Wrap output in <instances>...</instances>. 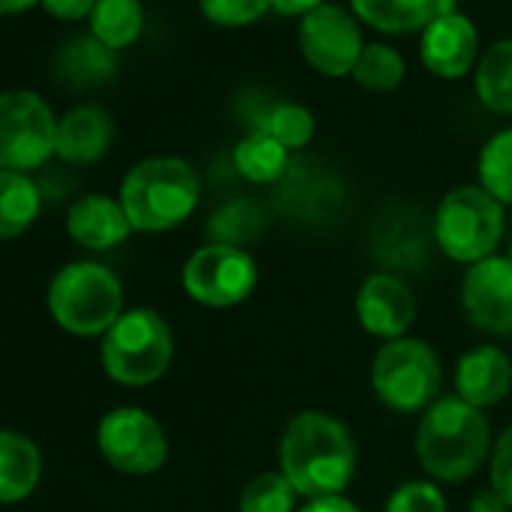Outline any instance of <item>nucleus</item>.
<instances>
[{"label": "nucleus", "mask_w": 512, "mask_h": 512, "mask_svg": "<svg viewBox=\"0 0 512 512\" xmlns=\"http://www.w3.org/2000/svg\"><path fill=\"white\" fill-rule=\"evenodd\" d=\"M281 473L305 497L341 494L356 473V443L344 422L326 413H299L281 440Z\"/></svg>", "instance_id": "obj_1"}, {"label": "nucleus", "mask_w": 512, "mask_h": 512, "mask_svg": "<svg viewBox=\"0 0 512 512\" xmlns=\"http://www.w3.org/2000/svg\"><path fill=\"white\" fill-rule=\"evenodd\" d=\"M491 446L488 419L479 407L452 398H437L419 422L416 455L428 476L461 482L479 470Z\"/></svg>", "instance_id": "obj_2"}, {"label": "nucleus", "mask_w": 512, "mask_h": 512, "mask_svg": "<svg viewBox=\"0 0 512 512\" xmlns=\"http://www.w3.org/2000/svg\"><path fill=\"white\" fill-rule=\"evenodd\" d=\"M199 202V178L181 157H151L121 184V205L139 232H166L184 223Z\"/></svg>", "instance_id": "obj_3"}, {"label": "nucleus", "mask_w": 512, "mask_h": 512, "mask_svg": "<svg viewBox=\"0 0 512 512\" xmlns=\"http://www.w3.org/2000/svg\"><path fill=\"white\" fill-rule=\"evenodd\" d=\"M121 281L100 263H73L49 290V311L73 335H103L121 320Z\"/></svg>", "instance_id": "obj_4"}, {"label": "nucleus", "mask_w": 512, "mask_h": 512, "mask_svg": "<svg viewBox=\"0 0 512 512\" xmlns=\"http://www.w3.org/2000/svg\"><path fill=\"white\" fill-rule=\"evenodd\" d=\"M172 329L157 311L136 308L103 338V368L124 386H148L160 380L172 362Z\"/></svg>", "instance_id": "obj_5"}, {"label": "nucleus", "mask_w": 512, "mask_h": 512, "mask_svg": "<svg viewBox=\"0 0 512 512\" xmlns=\"http://www.w3.org/2000/svg\"><path fill=\"white\" fill-rule=\"evenodd\" d=\"M434 238L449 260L482 263L503 238V205L482 187H458L437 208Z\"/></svg>", "instance_id": "obj_6"}, {"label": "nucleus", "mask_w": 512, "mask_h": 512, "mask_svg": "<svg viewBox=\"0 0 512 512\" xmlns=\"http://www.w3.org/2000/svg\"><path fill=\"white\" fill-rule=\"evenodd\" d=\"M371 383L377 398L395 413L428 410L440 389V359L425 341H386L374 356Z\"/></svg>", "instance_id": "obj_7"}, {"label": "nucleus", "mask_w": 512, "mask_h": 512, "mask_svg": "<svg viewBox=\"0 0 512 512\" xmlns=\"http://www.w3.org/2000/svg\"><path fill=\"white\" fill-rule=\"evenodd\" d=\"M58 121L34 91L0 94V169L31 172L55 154Z\"/></svg>", "instance_id": "obj_8"}, {"label": "nucleus", "mask_w": 512, "mask_h": 512, "mask_svg": "<svg viewBox=\"0 0 512 512\" xmlns=\"http://www.w3.org/2000/svg\"><path fill=\"white\" fill-rule=\"evenodd\" d=\"M184 290L205 308L241 305L256 287V263L241 247L205 244L184 266Z\"/></svg>", "instance_id": "obj_9"}, {"label": "nucleus", "mask_w": 512, "mask_h": 512, "mask_svg": "<svg viewBox=\"0 0 512 512\" xmlns=\"http://www.w3.org/2000/svg\"><path fill=\"white\" fill-rule=\"evenodd\" d=\"M97 443L115 470L133 476L160 470L169 452L160 422L139 407H118L106 413L97 431Z\"/></svg>", "instance_id": "obj_10"}, {"label": "nucleus", "mask_w": 512, "mask_h": 512, "mask_svg": "<svg viewBox=\"0 0 512 512\" xmlns=\"http://www.w3.org/2000/svg\"><path fill=\"white\" fill-rule=\"evenodd\" d=\"M299 43H302L308 64L320 70L323 76L353 73L365 49L356 19L335 4H323L314 13L302 16Z\"/></svg>", "instance_id": "obj_11"}, {"label": "nucleus", "mask_w": 512, "mask_h": 512, "mask_svg": "<svg viewBox=\"0 0 512 512\" xmlns=\"http://www.w3.org/2000/svg\"><path fill=\"white\" fill-rule=\"evenodd\" d=\"M431 241H437L434 229L428 232L425 217L419 211L392 205L374 220L371 256H374L377 266L389 269V275H395V272L413 275V272H422L428 266Z\"/></svg>", "instance_id": "obj_12"}, {"label": "nucleus", "mask_w": 512, "mask_h": 512, "mask_svg": "<svg viewBox=\"0 0 512 512\" xmlns=\"http://www.w3.org/2000/svg\"><path fill=\"white\" fill-rule=\"evenodd\" d=\"M461 305L470 323L488 335H512V260L488 256L473 263L461 284Z\"/></svg>", "instance_id": "obj_13"}, {"label": "nucleus", "mask_w": 512, "mask_h": 512, "mask_svg": "<svg viewBox=\"0 0 512 512\" xmlns=\"http://www.w3.org/2000/svg\"><path fill=\"white\" fill-rule=\"evenodd\" d=\"M356 317L365 332L374 338H407V329L416 320V296L413 290L389 272L371 275L356 296Z\"/></svg>", "instance_id": "obj_14"}, {"label": "nucleus", "mask_w": 512, "mask_h": 512, "mask_svg": "<svg viewBox=\"0 0 512 512\" xmlns=\"http://www.w3.org/2000/svg\"><path fill=\"white\" fill-rule=\"evenodd\" d=\"M479 52V37L464 13H446L422 31V64L440 79L464 76Z\"/></svg>", "instance_id": "obj_15"}, {"label": "nucleus", "mask_w": 512, "mask_h": 512, "mask_svg": "<svg viewBox=\"0 0 512 512\" xmlns=\"http://www.w3.org/2000/svg\"><path fill=\"white\" fill-rule=\"evenodd\" d=\"M338 202H341L338 181L314 166L290 163L287 175L278 181V208L290 217L320 223L335 214Z\"/></svg>", "instance_id": "obj_16"}, {"label": "nucleus", "mask_w": 512, "mask_h": 512, "mask_svg": "<svg viewBox=\"0 0 512 512\" xmlns=\"http://www.w3.org/2000/svg\"><path fill=\"white\" fill-rule=\"evenodd\" d=\"M458 398L473 407H494L512 389V362L497 347H476L461 356L455 371Z\"/></svg>", "instance_id": "obj_17"}, {"label": "nucleus", "mask_w": 512, "mask_h": 512, "mask_svg": "<svg viewBox=\"0 0 512 512\" xmlns=\"http://www.w3.org/2000/svg\"><path fill=\"white\" fill-rule=\"evenodd\" d=\"M115 127L106 109L100 106H76L58 121L55 154L67 163L85 166L97 163L112 145Z\"/></svg>", "instance_id": "obj_18"}, {"label": "nucleus", "mask_w": 512, "mask_h": 512, "mask_svg": "<svg viewBox=\"0 0 512 512\" xmlns=\"http://www.w3.org/2000/svg\"><path fill=\"white\" fill-rule=\"evenodd\" d=\"M67 229L82 247L109 250V247L121 244L133 226H130V217H127L121 199L91 193V196H82L79 202H73V208L67 214Z\"/></svg>", "instance_id": "obj_19"}, {"label": "nucleus", "mask_w": 512, "mask_h": 512, "mask_svg": "<svg viewBox=\"0 0 512 512\" xmlns=\"http://www.w3.org/2000/svg\"><path fill=\"white\" fill-rule=\"evenodd\" d=\"M118 70V55L94 34H79L64 43L55 55L52 73L70 91H91L106 85Z\"/></svg>", "instance_id": "obj_20"}, {"label": "nucleus", "mask_w": 512, "mask_h": 512, "mask_svg": "<svg viewBox=\"0 0 512 512\" xmlns=\"http://www.w3.org/2000/svg\"><path fill=\"white\" fill-rule=\"evenodd\" d=\"M356 16L386 34L425 31L446 13H455V0H353Z\"/></svg>", "instance_id": "obj_21"}, {"label": "nucleus", "mask_w": 512, "mask_h": 512, "mask_svg": "<svg viewBox=\"0 0 512 512\" xmlns=\"http://www.w3.org/2000/svg\"><path fill=\"white\" fill-rule=\"evenodd\" d=\"M40 470V449L28 437L0 431V503L25 500L37 488Z\"/></svg>", "instance_id": "obj_22"}, {"label": "nucleus", "mask_w": 512, "mask_h": 512, "mask_svg": "<svg viewBox=\"0 0 512 512\" xmlns=\"http://www.w3.org/2000/svg\"><path fill=\"white\" fill-rule=\"evenodd\" d=\"M250 127L272 136L287 151H296V148H305L314 139L317 121H314L311 109H305L302 103L272 100V103L260 106L250 115Z\"/></svg>", "instance_id": "obj_23"}, {"label": "nucleus", "mask_w": 512, "mask_h": 512, "mask_svg": "<svg viewBox=\"0 0 512 512\" xmlns=\"http://www.w3.org/2000/svg\"><path fill=\"white\" fill-rule=\"evenodd\" d=\"M235 169L253 181V184H278L287 169H290V151L275 142L272 136L260 133V130H250L238 145H235Z\"/></svg>", "instance_id": "obj_24"}, {"label": "nucleus", "mask_w": 512, "mask_h": 512, "mask_svg": "<svg viewBox=\"0 0 512 512\" xmlns=\"http://www.w3.org/2000/svg\"><path fill=\"white\" fill-rule=\"evenodd\" d=\"M40 214V187L22 172L0 169V241L22 235Z\"/></svg>", "instance_id": "obj_25"}, {"label": "nucleus", "mask_w": 512, "mask_h": 512, "mask_svg": "<svg viewBox=\"0 0 512 512\" xmlns=\"http://www.w3.org/2000/svg\"><path fill=\"white\" fill-rule=\"evenodd\" d=\"M145 28L142 0H97L91 13V34L109 49H127Z\"/></svg>", "instance_id": "obj_26"}, {"label": "nucleus", "mask_w": 512, "mask_h": 512, "mask_svg": "<svg viewBox=\"0 0 512 512\" xmlns=\"http://www.w3.org/2000/svg\"><path fill=\"white\" fill-rule=\"evenodd\" d=\"M479 100L500 115H512V37L488 46L476 67Z\"/></svg>", "instance_id": "obj_27"}, {"label": "nucleus", "mask_w": 512, "mask_h": 512, "mask_svg": "<svg viewBox=\"0 0 512 512\" xmlns=\"http://www.w3.org/2000/svg\"><path fill=\"white\" fill-rule=\"evenodd\" d=\"M260 229H263V211L256 208L250 199H232L211 214L205 235H208V244L241 247V244H247L260 235Z\"/></svg>", "instance_id": "obj_28"}, {"label": "nucleus", "mask_w": 512, "mask_h": 512, "mask_svg": "<svg viewBox=\"0 0 512 512\" xmlns=\"http://www.w3.org/2000/svg\"><path fill=\"white\" fill-rule=\"evenodd\" d=\"M479 187L500 205H512V127L491 136L479 154Z\"/></svg>", "instance_id": "obj_29"}, {"label": "nucleus", "mask_w": 512, "mask_h": 512, "mask_svg": "<svg viewBox=\"0 0 512 512\" xmlns=\"http://www.w3.org/2000/svg\"><path fill=\"white\" fill-rule=\"evenodd\" d=\"M353 76L368 91H395L404 79V58L386 43H368L356 61Z\"/></svg>", "instance_id": "obj_30"}, {"label": "nucleus", "mask_w": 512, "mask_h": 512, "mask_svg": "<svg viewBox=\"0 0 512 512\" xmlns=\"http://www.w3.org/2000/svg\"><path fill=\"white\" fill-rule=\"evenodd\" d=\"M238 509L241 512H293L296 488L287 482L284 473H260L244 485Z\"/></svg>", "instance_id": "obj_31"}, {"label": "nucleus", "mask_w": 512, "mask_h": 512, "mask_svg": "<svg viewBox=\"0 0 512 512\" xmlns=\"http://www.w3.org/2000/svg\"><path fill=\"white\" fill-rule=\"evenodd\" d=\"M272 0H199V10L208 22L223 28H241L263 19Z\"/></svg>", "instance_id": "obj_32"}, {"label": "nucleus", "mask_w": 512, "mask_h": 512, "mask_svg": "<svg viewBox=\"0 0 512 512\" xmlns=\"http://www.w3.org/2000/svg\"><path fill=\"white\" fill-rule=\"evenodd\" d=\"M386 512H446V497L434 482H404L389 497Z\"/></svg>", "instance_id": "obj_33"}, {"label": "nucleus", "mask_w": 512, "mask_h": 512, "mask_svg": "<svg viewBox=\"0 0 512 512\" xmlns=\"http://www.w3.org/2000/svg\"><path fill=\"white\" fill-rule=\"evenodd\" d=\"M491 488L512 509V425L494 443V452H491Z\"/></svg>", "instance_id": "obj_34"}, {"label": "nucleus", "mask_w": 512, "mask_h": 512, "mask_svg": "<svg viewBox=\"0 0 512 512\" xmlns=\"http://www.w3.org/2000/svg\"><path fill=\"white\" fill-rule=\"evenodd\" d=\"M97 0H43V7L49 10V16L61 19V22H79V19H91Z\"/></svg>", "instance_id": "obj_35"}, {"label": "nucleus", "mask_w": 512, "mask_h": 512, "mask_svg": "<svg viewBox=\"0 0 512 512\" xmlns=\"http://www.w3.org/2000/svg\"><path fill=\"white\" fill-rule=\"evenodd\" d=\"M299 512H359V506L347 500L344 494H329V497L308 500V506H302Z\"/></svg>", "instance_id": "obj_36"}, {"label": "nucleus", "mask_w": 512, "mask_h": 512, "mask_svg": "<svg viewBox=\"0 0 512 512\" xmlns=\"http://www.w3.org/2000/svg\"><path fill=\"white\" fill-rule=\"evenodd\" d=\"M506 509H509L506 500L494 488H482L470 500V512H506Z\"/></svg>", "instance_id": "obj_37"}, {"label": "nucleus", "mask_w": 512, "mask_h": 512, "mask_svg": "<svg viewBox=\"0 0 512 512\" xmlns=\"http://www.w3.org/2000/svg\"><path fill=\"white\" fill-rule=\"evenodd\" d=\"M323 4L326 0H272V10H278L281 16H308Z\"/></svg>", "instance_id": "obj_38"}, {"label": "nucleus", "mask_w": 512, "mask_h": 512, "mask_svg": "<svg viewBox=\"0 0 512 512\" xmlns=\"http://www.w3.org/2000/svg\"><path fill=\"white\" fill-rule=\"evenodd\" d=\"M34 4H40V0H0V16H19V13H28Z\"/></svg>", "instance_id": "obj_39"}, {"label": "nucleus", "mask_w": 512, "mask_h": 512, "mask_svg": "<svg viewBox=\"0 0 512 512\" xmlns=\"http://www.w3.org/2000/svg\"><path fill=\"white\" fill-rule=\"evenodd\" d=\"M509 260H512V241H509Z\"/></svg>", "instance_id": "obj_40"}]
</instances>
